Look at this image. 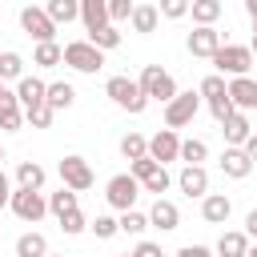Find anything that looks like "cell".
Masks as SVG:
<instances>
[{
    "mask_svg": "<svg viewBox=\"0 0 257 257\" xmlns=\"http://www.w3.org/2000/svg\"><path fill=\"white\" fill-rule=\"evenodd\" d=\"M104 96H108L116 108L133 112V116H141V112L149 108V96H145L141 80H133V76H108V80H104Z\"/></svg>",
    "mask_w": 257,
    "mask_h": 257,
    "instance_id": "1",
    "label": "cell"
},
{
    "mask_svg": "<svg viewBox=\"0 0 257 257\" xmlns=\"http://www.w3.org/2000/svg\"><path fill=\"white\" fill-rule=\"evenodd\" d=\"M213 64H217V72L221 76H249V68H253V48L249 44H221L217 48V56H213Z\"/></svg>",
    "mask_w": 257,
    "mask_h": 257,
    "instance_id": "2",
    "label": "cell"
},
{
    "mask_svg": "<svg viewBox=\"0 0 257 257\" xmlns=\"http://www.w3.org/2000/svg\"><path fill=\"white\" fill-rule=\"evenodd\" d=\"M64 64L92 76V72L104 68V52H100L96 44H88V40H68V44H64Z\"/></svg>",
    "mask_w": 257,
    "mask_h": 257,
    "instance_id": "3",
    "label": "cell"
},
{
    "mask_svg": "<svg viewBox=\"0 0 257 257\" xmlns=\"http://www.w3.org/2000/svg\"><path fill=\"white\" fill-rule=\"evenodd\" d=\"M141 88H145V96L149 100H157V104H169L181 88H177V80L161 68V64H145V72H141Z\"/></svg>",
    "mask_w": 257,
    "mask_h": 257,
    "instance_id": "4",
    "label": "cell"
},
{
    "mask_svg": "<svg viewBox=\"0 0 257 257\" xmlns=\"http://www.w3.org/2000/svg\"><path fill=\"white\" fill-rule=\"evenodd\" d=\"M141 193H145V189H141V181H137L133 173H116V177L104 185V201H108L112 209H120V213H128Z\"/></svg>",
    "mask_w": 257,
    "mask_h": 257,
    "instance_id": "5",
    "label": "cell"
},
{
    "mask_svg": "<svg viewBox=\"0 0 257 257\" xmlns=\"http://www.w3.org/2000/svg\"><path fill=\"white\" fill-rule=\"evenodd\" d=\"M201 112V92H177L169 104H165V128H185L193 124V116Z\"/></svg>",
    "mask_w": 257,
    "mask_h": 257,
    "instance_id": "6",
    "label": "cell"
},
{
    "mask_svg": "<svg viewBox=\"0 0 257 257\" xmlns=\"http://www.w3.org/2000/svg\"><path fill=\"white\" fill-rule=\"evenodd\" d=\"M60 181H64V189H72V193H84V189H92V165L80 157V153H68V157H60Z\"/></svg>",
    "mask_w": 257,
    "mask_h": 257,
    "instance_id": "7",
    "label": "cell"
},
{
    "mask_svg": "<svg viewBox=\"0 0 257 257\" xmlns=\"http://www.w3.org/2000/svg\"><path fill=\"white\" fill-rule=\"evenodd\" d=\"M8 209H12L24 225H36V221L48 213V197H44L40 189H16L12 201H8Z\"/></svg>",
    "mask_w": 257,
    "mask_h": 257,
    "instance_id": "8",
    "label": "cell"
},
{
    "mask_svg": "<svg viewBox=\"0 0 257 257\" xmlns=\"http://www.w3.org/2000/svg\"><path fill=\"white\" fill-rule=\"evenodd\" d=\"M20 28H24L36 44H48V40H56V28H60V24H56L44 8H32V4H28V8H20Z\"/></svg>",
    "mask_w": 257,
    "mask_h": 257,
    "instance_id": "9",
    "label": "cell"
},
{
    "mask_svg": "<svg viewBox=\"0 0 257 257\" xmlns=\"http://www.w3.org/2000/svg\"><path fill=\"white\" fill-rule=\"evenodd\" d=\"M149 157H153L157 165L181 161V137H177V128H161V133H153V137H149Z\"/></svg>",
    "mask_w": 257,
    "mask_h": 257,
    "instance_id": "10",
    "label": "cell"
},
{
    "mask_svg": "<svg viewBox=\"0 0 257 257\" xmlns=\"http://www.w3.org/2000/svg\"><path fill=\"white\" fill-rule=\"evenodd\" d=\"M221 44H225L221 32H217V28H201V24H197V28L189 32V40H185V48H189L193 56H205V60H213Z\"/></svg>",
    "mask_w": 257,
    "mask_h": 257,
    "instance_id": "11",
    "label": "cell"
},
{
    "mask_svg": "<svg viewBox=\"0 0 257 257\" xmlns=\"http://www.w3.org/2000/svg\"><path fill=\"white\" fill-rule=\"evenodd\" d=\"M177 189L185 193V197H209V173H205V165H185L181 173H177Z\"/></svg>",
    "mask_w": 257,
    "mask_h": 257,
    "instance_id": "12",
    "label": "cell"
},
{
    "mask_svg": "<svg viewBox=\"0 0 257 257\" xmlns=\"http://www.w3.org/2000/svg\"><path fill=\"white\" fill-rule=\"evenodd\" d=\"M20 124H24V108H20V100H16V88H0V133H20Z\"/></svg>",
    "mask_w": 257,
    "mask_h": 257,
    "instance_id": "13",
    "label": "cell"
},
{
    "mask_svg": "<svg viewBox=\"0 0 257 257\" xmlns=\"http://www.w3.org/2000/svg\"><path fill=\"white\" fill-rule=\"evenodd\" d=\"M229 100L237 112H253L257 108V80L253 76H233L229 80Z\"/></svg>",
    "mask_w": 257,
    "mask_h": 257,
    "instance_id": "14",
    "label": "cell"
},
{
    "mask_svg": "<svg viewBox=\"0 0 257 257\" xmlns=\"http://www.w3.org/2000/svg\"><path fill=\"white\" fill-rule=\"evenodd\" d=\"M16 100H20V108L48 104V84H44L40 76H20V80H16Z\"/></svg>",
    "mask_w": 257,
    "mask_h": 257,
    "instance_id": "15",
    "label": "cell"
},
{
    "mask_svg": "<svg viewBox=\"0 0 257 257\" xmlns=\"http://www.w3.org/2000/svg\"><path fill=\"white\" fill-rule=\"evenodd\" d=\"M149 225H153V229H161V233H173V229L181 225V209H177L173 201L157 197V201H153V209H149Z\"/></svg>",
    "mask_w": 257,
    "mask_h": 257,
    "instance_id": "16",
    "label": "cell"
},
{
    "mask_svg": "<svg viewBox=\"0 0 257 257\" xmlns=\"http://www.w3.org/2000/svg\"><path fill=\"white\" fill-rule=\"evenodd\" d=\"M80 24H84L88 36L100 32V28H108L112 24L108 20V0H80Z\"/></svg>",
    "mask_w": 257,
    "mask_h": 257,
    "instance_id": "17",
    "label": "cell"
},
{
    "mask_svg": "<svg viewBox=\"0 0 257 257\" xmlns=\"http://www.w3.org/2000/svg\"><path fill=\"white\" fill-rule=\"evenodd\" d=\"M221 173H225V177H233V181H245V177L253 173L249 153H245V149H229V145H225V153H221Z\"/></svg>",
    "mask_w": 257,
    "mask_h": 257,
    "instance_id": "18",
    "label": "cell"
},
{
    "mask_svg": "<svg viewBox=\"0 0 257 257\" xmlns=\"http://www.w3.org/2000/svg\"><path fill=\"white\" fill-rule=\"evenodd\" d=\"M221 133H225V145H229V149H241V145L253 137V124H249L245 112H233V116L221 124Z\"/></svg>",
    "mask_w": 257,
    "mask_h": 257,
    "instance_id": "19",
    "label": "cell"
},
{
    "mask_svg": "<svg viewBox=\"0 0 257 257\" xmlns=\"http://www.w3.org/2000/svg\"><path fill=\"white\" fill-rule=\"evenodd\" d=\"M229 213H233V201H229L225 193H209V197L201 201V217H205L209 225H225Z\"/></svg>",
    "mask_w": 257,
    "mask_h": 257,
    "instance_id": "20",
    "label": "cell"
},
{
    "mask_svg": "<svg viewBox=\"0 0 257 257\" xmlns=\"http://www.w3.org/2000/svg\"><path fill=\"white\" fill-rule=\"evenodd\" d=\"M213 253H217V257H245V253H249V233H245V229H225Z\"/></svg>",
    "mask_w": 257,
    "mask_h": 257,
    "instance_id": "21",
    "label": "cell"
},
{
    "mask_svg": "<svg viewBox=\"0 0 257 257\" xmlns=\"http://www.w3.org/2000/svg\"><path fill=\"white\" fill-rule=\"evenodd\" d=\"M44 181H48L44 165H36V161H20L16 165V189H44Z\"/></svg>",
    "mask_w": 257,
    "mask_h": 257,
    "instance_id": "22",
    "label": "cell"
},
{
    "mask_svg": "<svg viewBox=\"0 0 257 257\" xmlns=\"http://www.w3.org/2000/svg\"><path fill=\"white\" fill-rule=\"evenodd\" d=\"M16 257H48V237L44 233H20L16 237Z\"/></svg>",
    "mask_w": 257,
    "mask_h": 257,
    "instance_id": "23",
    "label": "cell"
},
{
    "mask_svg": "<svg viewBox=\"0 0 257 257\" xmlns=\"http://www.w3.org/2000/svg\"><path fill=\"white\" fill-rule=\"evenodd\" d=\"M157 20H161V12H157V4H137L133 8V32H141V36H149V32H157Z\"/></svg>",
    "mask_w": 257,
    "mask_h": 257,
    "instance_id": "24",
    "label": "cell"
},
{
    "mask_svg": "<svg viewBox=\"0 0 257 257\" xmlns=\"http://www.w3.org/2000/svg\"><path fill=\"white\" fill-rule=\"evenodd\" d=\"M197 92H201V100H205V104H217V100H225V96H229V80H225L221 72H209V76L201 80V88H197Z\"/></svg>",
    "mask_w": 257,
    "mask_h": 257,
    "instance_id": "25",
    "label": "cell"
},
{
    "mask_svg": "<svg viewBox=\"0 0 257 257\" xmlns=\"http://www.w3.org/2000/svg\"><path fill=\"white\" fill-rule=\"evenodd\" d=\"M72 100H76V88H72L68 80H52V84H48V108H52V112L72 108Z\"/></svg>",
    "mask_w": 257,
    "mask_h": 257,
    "instance_id": "26",
    "label": "cell"
},
{
    "mask_svg": "<svg viewBox=\"0 0 257 257\" xmlns=\"http://www.w3.org/2000/svg\"><path fill=\"white\" fill-rule=\"evenodd\" d=\"M189 12H193V20H197L201 28H213V24L221 20V0H193Z\"/></svg>",
    "mask_w": 257,
    "mask_h": 257,
    "instance_id": "27",
    "label": "cell"
},
{
    "mask_svg": "<svg viewBox=\"0 0 257 257\" xmlns=\"http://www.w3.org/2000/svg\"><path fill=\"white\" fill-rule=\"evenodd\" d=\"M44 12H48L56 24H72V20H80V0H48Z\"/></svg>",
    "mask_w": 257,
    "mask_h": 257,
    "instance_id": "28",
    "label": "cell"
},
{
    "mask_svg": "<svg viewBox=\"0 0 257 257\" xmlns=\"http://www.w3.org/2000/svg\"><path fill=\"white\" fill-rule=\"evenodd\" d=\"M32 64H40V68H56V64H64V48H60L56 40H48V44H36V52H32Z\"/></svg>",
    "mask_w": 257,
    "mask_h": 257,
    "instance_id": "29",
    "label": "cell"
},
{
    "mask_svg": "<svg viewBox=\"0 0 257 257\" xmlns=\"http://www.w3.org/2000/svg\"><path fill=\"white\" fill-rule=\"evenodd\" d=\"M120 157H124V161H141V157H149V141H145L141 133H124V137H120Z\"/></svg>",
    "mask_w": 257,
    "mask_h": 257,
    "instance_id": "30",
    "label": "cell"
},
{
    "mask_svg": "<svg viewBox=\"0 0 257 257\" xmlns=\"http://www.w3.org/2000/svg\"><path fill=\"white\" fill-rule=\"evenodd\" d=\"M72 209H80V201H76V193H72V189H60V193H52V197H48V213H52L56 221H60L64 213H72Z\"/></svg>",
    "mask_w": 257,
    "mask_h": 257,
    "instance_id": "31",
    "label": "cell"
},
{
    "mask_svg": "<svg viewBox=\"0 0 257 257\" xmlns=\"http://www.w3.org/2000/svg\"><path fill=\"white\" fill-rule=\"evenodd\" d=\"M20 76H24V56H20V52H12V48H8V52H0V80L8 84V80H20Z\"/></svg>",
    "mask_w": 257,
    "mask_h": 257,
    "instance_id": "32",
    "label": "cell"
},
{
    "mask_svg": "<svg viewBox=\"0 0 257 257\" xmlns=\"http://www.w3.org/2000/svg\"><path fill=\"white\" fill-rule=\"evenodd\" d=\"M116 221H120V233H128V237H141V233L149 229V213H141V209H128V213H120Z\"/></svg>",
    "mask_w": 257,
    "mask_h": 257,
    "instance_id": "33",
    "label": "cell"
},
{
    "mask_svg": "<svg viewBox=\"0 0 257 257\" xmlns=\"http://www.w3.org/2000/svg\"><path fill=\"white\" fill-rule=\"evenodd\" d=\"M209 157V145L201 141V137H189V141H181V161L185 165H201Z\"/></svg>",
    "mask_w": 257,
    "mask_h": 257,
    "instance_id": "34",
    "label": "cell"
},
{
    "mask_svg": "<svg viewBox=\"0 0 257 257\" xmlns=\"http://www.w3.org/2000/svg\"><path fill=\"white\" fill-rule=\"evenodd\" d=\"M169 185H173V177H169V169H165V165H161L153 177H145V181H141V189H145V193H153V197H161Z\"/></svg>",
    "mask_w": 257,
    "mask_h": 257,
    "instance_id": "35",
    "label": "cell"
},
{
    "mask_svg": "<svg viewBox=\"0 0 257 257\" xmlns=\"http://www.w3.org/2000/svg\"><path fill=\"white\" fill-rule=\"evenodd\" d=\"M88 44H96L100 52H108V48H116V44H120V32H116V24H108V28H100V32H92V36H88Z\"/></svg>",
    "mask_w": 257,
    "mask_h": 257,
    "instance_id": "36",
    "label": "cell"
},
{
    "mask_svg": "<svg viewBox=\"0 0 257 257\" xmlns=\"http://www.w3.org/2000/svg\"><path fill=\"white\" fill-rule=\"evenodd\" d=\"M52 116H56V112H52L48 104H36V108H24V124H32V128H48V124H52Z\"/></svg>",
    "mask_w": 257,
    "mask_h": 257,
    "instance_id": "37",
    "label": "cell"
},
{
    "mask_svg": "<svg viewBox=\"0 0 257 257\" xmlns=\"http://www.w3.org/2000/svg\"><path fill=\"white\" fill-rule=\"evenodd\" d=\"M88 229H92L100 241H108V237H116V233H120V221H116V217H108V213H100V217H96Z\"/></svg>",
    "mask_w": 257,
    "mask_h": 257,
    "instance_id": "38",
    "label": "cell"
},
{
    "mask_svg": "<svg viewBox=\"0 0 257 257\" xmlns=\"http://www.w3.org/2000/svg\"><path fill=\"white\" fill-rule=\"evenodd\" d=\"M84 229H88V221H84V213H80V209H72V213H64V217H60V233L76 237V233H84Z\"/></svg>",
    "mask_w": 257,
    "mask_h": 257,
    "instance_id": "39",
    "label": "cell"
},
{
    "mask_svg": "<svg viewBox=\"0 0 257 257\" xmlns=\"http://www.w3.org/2000/svg\"><path fill=\"white\" fill-rule=\"evenodd\" d=\"M189 4H193V0H161L157 12L169 16V20H181V16H189Z\"/></svg>",
    "mask_w": 257,
    "mask_h": 257,
    "instance_id": "40",
    "label": "cell"
},
{
    "mask_svg": "<svg viewBox=\"0 0 257 257\" xmlns=\"http://www.w3.org/2000/svg\"><path fill=\"white\" fill-rule=\"evenodd\" d=\"M133 0H108V20L112 24H120V20H133Z\"/></svg>",
    "mask_w": 257,
    "mask_h": 257,
    "instance_id": "41",
    "label": "cell"
},
{
    "mask_svg": "<svg viewBox=\"0 0 257 257\" xmlns=\"http://www.w3.org/2000/svg\"><path fill=\"white\" fill-rule=\"evenodd\" d=\"M157 169H161V165H157L153 157H141V161H128V173H133L137 181H145V177H153Z\"/></svg>",
    "mask_w": 257,
    "mask_h": 257,
    "instance_id": "42",
    "label": "cell"
},
{
    "mask_svg": "<svg viewBox=\"0 0 257 257\" xmlns=\"http://www.w3.org/2000/svg\"><path fill=\"white\" fill-rule=\"evenodd\" d=\"M133 257H165V253H161V245H157V241H137Z\"/></svg>",
    "mask_w": 257,
    "mask_h": 257,
    "instance_id": "43",
    "label": "cell"
},
{
    "mask_svg": "<svg viewBox=\"0 0 257 257\" xmlns=\"http://www.w3.org/2000/svg\"><path fill=\"white\" fill-rule=\"evenodd\" d=\"M177 257H213V249L209 245H181Z\"/></svg>",
    "mask_w": 257,
    "mask_h": 257,
    "instance_id": "44",
    "label": "cell"
},
{
    "mask_svg": "<svg viewBox=\"0 0 257 257\" xmlns=\"http://www.w3.org/2000/svg\"><path fill=\"white\" fill-rule=\"evenodd\" d=\"M12 193H16V189H12V181H8V173L0 169V209H8V201H12Z\"/></svg>",
    "mask_w": 257,
    "mask_h": 257,
    "instance_id": "45",
    "label": "cell"
},
{
    "mask_svg": "<svg viewBox=\"0 0 257 257\" xmlns=\"http://www.w3.org/2000/svg\"><path fill=\"white\" fill-rule=\"evenodd\" d=\"M245 233H249V241H257V209L245 213Z\"/></svg>",
    "mask_w": 257,
    "mask_h": 257,
    "instance_id": "46",
    "label": "cell"
},
{
    "mask_svg": "<svg viewBox=\"0 0 257 257\" xmlns=\"http://www.w3.org/2000/svg\"><path fill=\"white\" fill-rule=\"evenodd\" d=\"M241 149H245V153H249V161H257V133H253V137H249V141H245V145H241Z\"/></svg>",
    "mask_w": 257,
    "mask_h": 257,
    "instance_id": "47",
    "label": "cell"
},
{
    "mask_svg": "<svg viewBox=\"0 0 257 257\" xmlns=\"http://www.w3.org/2000/svg\"><path fill=\"white\" fill-rule=\"evenodd\" d=\"M245 12H249V20H257V0H245Z\"/></svg>",
    "mask_w": 257,
    "mask_h": 257,
    "instance_id": "48",
    "label": "cell"
},
{
    "mask_svg": "<svg viewBox=\"0 0 257 257\" xmlns=\"http://www.w3.org/2000/svg\"><path fill=\"white\" fill-rule=\"evenodd\" d=\"M249 48H253V56H257V20H253V44H249Z\"/></svg>",
    "mask_w": 257,
    "mask_h": 257,
    "instance_id": "49",
    "label": "cell"
},
{
    "mask_svg": "<svg viewBox=\"0 0 257 257\" xmlns=\"http://www.w3.org/2000/svg\"><path fill=\"white\" fill-rule=\"evenodd\" d=\"M245 257H257V241H253V245H249V253H245Z\"/></svg>",
    "mask_w": 257,
    "mask_h": 257,
    "instance_id": "50",
    "label": "cell"
},
{
    "mask_svg": "<svg viewBox=\"0 0 257 257\" xmlns=\"http://www.w3.org/2000/svg\"><path fill=\"white\" fill-rule=\"evenodd\" d=\"M0 165H4V149H0Z\"/></svg>",
    "mask_w": 257,
    "mask_h": 257,
    "instance_id": "51",
    "label": "cell"
},
{
    "mask_svg": "<svg viewBox=\"0 0 257 257\" xmlns=\"http://www.w3.org/2000/svg\"><path fill=\"white\" fill-rule=\"evenodd\" d=\"M48 257H64V253H48Z\"/></svg>",
    "mask_w": 257,
    "mask_h": 257,
    "instance_id": "52",
    "label": "cell"
},
{
    "mask_svg": "<svg viewBox=\"0 0 257 257\" xmlns=\"http://www.w3.org/2000/svg\"><path fill=\"white\" fill-rule=\"evenodd\" d=\"M120 257H133V253H120Z\"/></svg>",
    "mask_w": 257,
    "mask_h": 257,
    "instance_id": "53",
    "label": "cell"
},
{
    "mask_svg": "<svg viewBox=\"0 0 257 257\" xmlns=\"http://www.w3.org/2000/svg\"><path fill=\"white\" fill-rule=\"evenodd\" d=\"M0 88H4V80H0Z\"/></svg>",
    "mask_w": 257,
    "mask_h": 257,
    "instance_id": "54",
    "label": "cell"
}]
</instances>
